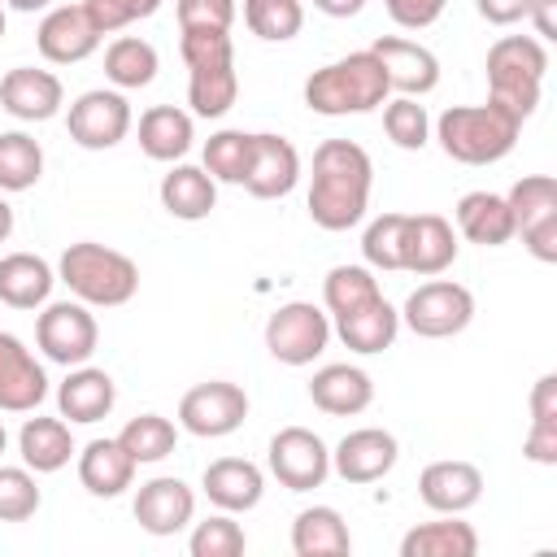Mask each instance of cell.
I'll use <instances>...</instances> for the list:
<instances>
[{"instance_id":"3957f363","label":"cell","mask_w":557,"mask_h":557,"mask_svg":"<svg viewBox=\"0 0 557 557\" xmlns=\"http://www.w3.org/2000/svg\"><path fill=\"white\" fill-rule=\"evenodd\" d=\"M518 135H522V122L509 117L505 109H496L492 100L448 104L435 117V139H440L444 157H453L461 165H496L500 157L513 152Z\"/></svg>"},{"instance_id":"9a60e30c","label":"cell","mask_w":557,"mask_h":557,"mask_svg":"<svg viewBox=\"0 0 557 557\" xmlns=\"http://www.w3.org/2000/svg\"><path fill=\"white\" fill-rule=\"evenodd\" d=\"M44 396H48L44 366L13 331H0V413H35Z\"/></svg>"},{"instance_id":"7dc6e473","label":"cell","mask_w":557,"mask_h":557,"mask_svg":"<svg viewBox=\"0 0 557 557\" xmlns=\"http://www.w3.org/2000/svg\"><path fill=\"white\" fill-rule=\"evenodd\" d=\"M174 13H178V30H187V26L231 30V22H235V0H174Z\"/></svg>"},{"instance_id":"f1b7e54d","label":"cell","mask_w":557,"mask_h":557,"mask_svg":"<svg viewBox=\"0 0 557 557\" xmlns=\"http://www.w3.org/2000/svg\"><path fill=\"white\" fill-rule=\"evenodd\" d=\"M78 483L91 496L113 500V496H122L135 483V461H131V453L117 440H91L78 453Z\"/></svg>"},{"instance_id":"7402d4cb","label":"cell","mask_w":557,"mask_h":557,"mask_svg":"<svg viewBox=\"0 0 557 557\" xmlns=\"http://www.w3.org/2000/svg\"><path fill=\"white\" fill-rule=\"evenodd\" d=\"M200 487H205L209 505H218L226 513H248L265 496V474L248 457H218V461L205 466Z\"/></svg>"},{"instance_id":"484cf974","label":"cell","mask_w":557,"mask_h":557,"mask_svg":"<svg viewBox=\"0 0 557 557\" xmlns=\"http://www.w3.org/2000/svg\"><path fill=\"white\" fill-rule=\"evenodd\" d=\"M161 209L178 222H205L218 205V183L209 178L205 165H170V174H161Z\"/></svg>"},{"instance_id":"e575fe53","label":"cell","mask_w":557,"mask_h":557,"mask_svg":"<svg viewBox=\"0 0 557 557\" xmlns=\"http://www.w3.org/2000/svg\"><path fill=\"white\" fill-rule=\"evenodd\" d=\"M44 178V148L26 131H0V191H30Z\"/></svg>"},{"instance_id":"d6986e66","label":"cell","mask_w":557,"mask_h":557,"mask_svg":"<svg viewBox=\"0 0 557 557\" xmlns=\"http://www.w3.org/2000/svg\"><path fill=\"white\" fill-rule=\"evenodd\" d=\"M296 183H300V152H296V144L274 135V131H257L252 135V170L244 178L248 196L283 200Z\"/></svg>"},{"instance_id":"4fadbf2b","label":"cell","mask_w":557,"mask_h":557,"mask_svg":"<svg viewBox=\"0 0 557 557\" xmlns=\"http://www.w3.org/2000/svg\"><path fill=\"white\" fill-rule=\"evenodd\" d=\"M396 457H400V444H396L392 431H383V426H357V431H348V435L335 444L331 470H335L344 483L366 487V483H379L383 474H392Z\"/></svg>"},{"instance_id":"816d5d0a","label":"cell","mask_w":557,"mask_h":557,"mask_svg":"<svg viewBox=\"0 0 557 557\" xmlns=\"http://www.w3.org/2000/svg\"><path fill=\"white\" fill-rule=\"evenodd\" d=\"M474 9L492 26H513V22H527L531 0H474Z\"/></svg>"},{"instance_id":"8d00e7d4","label":"cell","mask_w":557,"mask_h":557,"mask_svg":"<svg viewBox=\"0 0 557 557\" xmlns=\"http://www.w3.org/2000/svg\"><path fill=\"white\" fill-rule=\"evenodd\" d=\"M379 296L383 292H379V278H374L370 265H335L322 278V305H326L331 318H344V313H352V309H361Z\"/></svg>"},{"instance_id":"d4e9b609","label":"cell","mask_w":557,"mask_h":557,"mask_svg":"<svg viewBox=\"0 0 557 557\" xmlns=\"http://www.w3.org/2000/svg\"><path fill=\"white\" fill-rule=\"evenodd\" d=\"M191 139H196V122L187 109H174V104H152L139 113V152L148 161H183L191 152Z\"/></svg>"},{"instance_id":"8fae6325","label":"cell","mask_w":557,"mask_h":557,"mask_svg":"<svg viewBox=\"0 0 557 557\" xmlns=\"http://www.w3.org/2000/svg\"><path fill=\"white\" fill-rule=\"evenodd\" d=\"M244 418H248V392L231 379L196 383L178 400V426L187 435H200V440H222V435L239 431Z\"/></svg>"},{"instance_id":"9f6ffc18","label":"cell","mask_w":557,"mask_h":557,"mask_svg":"<svg viewBox=\"0 0 557 557\" xmlns=\"http://www.w3.org/2000/svg\"><path fill=\"white\" fill-rule=\"evenodd\" d=\"M9 9H17V13H39V9H48L52 0H4Z\"/></svg>"},{"instance_id":"7c38bea8","label":"cell","mask_w":557,"mask_h":557,"mask_svg":"<svg viewBox=\"0 0 557 557\" xmlns=\"http://www.w3.org/2000/svg\"><path fill=\"white\" fill-rule=\"evenodd\" d=\"M270 474L287 487V492H313L326 483L331 474V448L322 444V435H313L309 426H283L270 440Z\"/></svg>"},{"instance_id":"603a6c76","label":"cell","mask_w":557,"mask_h":557,"mask_svg":"<svg viewBox=\"0 0 557 557\" xmlns=\"http://www.w3.org/2000/svg\"><path fill=\"white\" fill-rule=\"evenodd\" d=\"M309 400L331 413V418H352L361 409H370L374 400V383L361 366H348V361H335V366H322L313 370L309 379Z\"/></svg>"},{"instance_id":"680465c9","label":"cell","mask_w":557,"mask_h":557,"mask_svg":"<svg viewBox=\"0 0 557 557\" xmlns=\"http://www.w3.org/2000/svg\"><path fill=\"white\" fill-rule=\"evenodd\" d=\"M0 39H4V9H0Z\"/></svg>"},{"instance_id":"7bdbcfd3","label":"cell","mask_w":557,"mask_h":557,"mask_svg":"<svg viewBox=\"0 0 557 557\" xmlns=\"http://www.w3.org/2000/svg\"><path fill=\"white\" fill-rule=\"evenodd\" d=\"M244 548H248V535H244V527L226 509H218L205 522H196L191 527V540H187V553L191 557H239Z\"/></svg>"},{"instance_id":"7a4b0ae2","label":"cell","mask_w":557,"mask_h":557,"mask_svg":"<svg viewBox=\"0 0 557 557\" xmlns=\"http://www.w3.org/2000/svg\"><path fill=\"white\" fill-rule=\"evenodd\" d=\"M392 96L387 87V74H383V61L361 48V52H348L322 70H313L305 78V104L322 117H348V113H370L379 109L383 100Z\"/></svg>"},{"instance_id":"5b68a950","label":"cell","mask_w":557,"mask_h":557,"mask_svg":"<svg viewBox=\"0 0 557 557\" xmlns=\"http://www.w3.org/2000/svg\"><path fill=\"white\" fill-rule=\"evenodd\" d=\"M487 100L509 117L527 122L540 109V87L548 74V52L535 35H505L487 48Z\"/></svg>"},{"instance_id":"cb8c5ba5","label":"cell","mask_w":557,"mask_h":557,"mask_svg":"<svg viewBox=\"0 0 557 557\" xmlns=\"http://www.w3.org/2000/svg\"><path fill=\"white\" fill-rule=\"evenodd\" d=\"M117 405V383L96 366H70V374L57 387V409L70 422H100Z\"/></svg>"},{"instance_id":"f6af8a7d","label":"cell","mask_w":557,"mask_h":557,"mask_svg":"<svg viewBox=\"0 0 557 557\" xmlns=\"http://www.w3.org/2000/svg\"><path fill=\"white\" fill-rule=\"evenodd\" d=\"M178 57H183L187 70H200V65H231V61H235L231 30L187 26V30H178Z\"/></svg>"},{"instance_id":"c3c4849f","label":"cell","mask_w":557,"mask_h":557,"mask_svg":"<svg viewBox=\"0 0 557 557\" xmlns=\"http://www.w3.org/2000/svg\"><path fill=\"white\" fill-rule=\"evenodd\" d=\"M444 4H448V0H383L387 17H392L400 30H426V26H435L440 13H444Z\"/></svg>"},{"instance_id":"11a10c76","label":"cell","mask_w":557,"mask_h":557,"mask_svg":"<svg viewBox=\"0 0 557 557\" xmlns=\"http://www.w3.org/2000/svg\"><path fill=\"white\" fill-rule=\"evenodd\" d=\"M13 235V209H9V200H4V191H0V244Z\"/></svg>"},{"instance_id":"8992f818","label":"cell","mask_w":557,"mask_h":557,"mask_svg":"<svg viewBox=\"0 0 557 557\" xmlns=\"http://www.w3.org/2000/svg\"><path fill=\"white\" fill-rule=\"evenodd\" d=\"M505 205L513 213V235H522L527 252L544 265L557 261V178L553 174H522Z\"/></svg>"},{"instance_id":"bcb514c9","label":"cell","mask_w":557,"mask_h":557,"mask_svg":"<svg viewBox=\"0 0 557 557\" xmlns=\"http://www.w3.org/2000/svg\"><path fill=\"white\" fill-rule=\"evenodd\" d=\"M161 4H165V0H83V9H87V17L96 22L100 35H117V30H126L131 22L152 17Z\"/></svg>"},{"instance_id":"83f0119b","label":"cell","mask_w":557,"mask_h":557,"mask_svg":"<svg viewBox=\"0 0 557 557\" xmlns=\"http://www.w3.org/2000/svg\"><path fill=\"white\" fill-rule=\"evenodd\" d=\"M17 453H22V466H30L35 474H57V470L70 466V457L78 448H74V435H70L65 418H39L35 413L17 431Z\"/></svg>"},{"instance_id":"4dcf8cb0","label":"cell","mask_w":557,"mask_h":557,"mask_svg":"<svg viewBox=\"0 0 557 557\" xmlns=\"http://www.w3.org/2000/svg\"><path fill=\"white\" fill-rule=\"evenodd\" d=\"M457 218V231L470 239V244H483V248H500L513 239V213L505 205V196L496 191H466L453 209Z\"/></svg>"},{"instance_id":"f907efd6","label":"cell","mask_w":557,"mask_h":557,"mask_svg":"<svg viewBox=\"0 0 557 557\" xmlns=\"http://www.w3.org/2000/svg\"><path fill=\"white\" fill-rule=\"evenodd\" d=\"M522 457H531L535 466H557V426L531 422V431L522 440Z\"/></svg>"},{"instance_id":"6da1fadb","label":"cell","mask_w":557,"mask_h":557,"mask_svg":"<svg viewBox=\"0 0 557 557\" xmlns=\"http://www.w3.org/2000/svg\"><path fill=\"white\" fill-rule=\"evenodd\" d=\"M374 187V161L352 139H322L313 148V178L305 209L322 231H348L366 218Z\"/></svg>"},{"instance_id":"681fc988","label":"cell","mask_w":557,"mask_h":557,"mask_svg":"<svg viewBox=\"0 0 557 557\" xmlns=\"http://www.w3.org/2000/svg\"><path fill=\"white\" fill-rule=\"evenodd\" d=\"M531 422L557 426V374L535 379V387H531Z\"/></svg>"},{"instance_id":"836d02e7","label":"cell","mask_w":557,"mask_h":557,"mask_svg":"<svg viewBox=\"0 0 557 557\" xmlns=\"http://www.w3.org/2000/svg\"><path fill=\"white\" fill-rule=\"evenodd\" d=\"M157 48L139 35H122L104 48V78L117 87V91H139L157 78Z\"/></svg>"},{"instance_id":"d6a6232c","label":"cell","mask_w":557,"mask_h":557,"mask_svg":"<svg viewBox=\"0 0 557 557\" xmlns=\"http://www.w3.org/2000/svg\"><path fill=\"white\" fill-rule=\"evenodd\" d=\"M479 535L457 513H440L435 522H418L400 540V557H474Z\"/></svg>"},{"instance_id":"ba28073f","label":"cell","mask_w":557,"mask_h":557,"mask_svg":"<svg viewBox=\"0 0 557 557\" xmlns=\"http://www.w3.org/2000/svg\"><path fill=\"white\" fill-rule=\"evenodd\" d=\"M331 344V313L313 300H287L265 322V348L283 366H313Z\"/></svg>"},{"instance_id":"ab89813d","label":"cell","mask_w":557,"mask_h":557,"mask_svg":"<svg viewBox=\"0 0 557 557\" xmlns=\"http://www.w3.org/2000/svg\"><path fill=\"white\" fill-rule=\"evenodd\" d=\"M244 22L257 39L287 44L305 26V4L300 0H244Z\"/></svg>"},{"instance_id":"db71d44e","label":"cell","mask_w":557,"mask_h":557,"mask_svg":"<svg viewBox=\"0 0 557 557\" xmlns=\"http://www.w3.org/2000/svg\"><path fill=\"white\" fill-rule=\"evenodd\" d=\"M313 9L326 17H357L366 9V0H313Z\"/></svg>"},{"instance_id":"ffe728a7","label":"cell","mask_w":557,"mask_h":557,"mask_svg":"<svg viewBox=\"0 0 557 557\" xmlns=\"http://www.w3.org/2000/svg\"><path fill=\"white\" fill-rule=\"evenodd\" d=\"M457 248L461 244H457V231H453L448 218H440V213H409L400 270L422 274V278H435V274H444L457 261Z\"/></svg>"},{"instance_id":"74e56055","label":"cell","mask_w":557,"mask_h":557,"mask_svg":"<svg viewBox=\"0 0 557 557\" xmlns=\"http://www.w3.org/2000/svg\"><path fill=\"white\" fill-rule=\"evenodd\" d=\"M117 444L131 453L135 466H157V461H165V457L174 453L178 431H174V422L161 418V413H139V418H131V422L117 431Z\"/></svg>"},{"instance_id":"f35d334b","label":"cell","mask_w":557,"mask_h":557,"mask_svg":"<svg viewBox=\"0 0 557 557\" xmlns=\"http://www.w3.org/2000/svg\"><path fill=\"white\" fill-rule=\"evenodd\" d=\"M205 170L213 183L244 187L252 170V131H218L205 139Z\"/></svg>"},{"instance_id":"277c9868","label":"cell","mask_w":557,"mask_h":557,"mask_svg":"<svg viewBox=\"0 0 557 557\" xmlns=\"http://www.w3.org/2000/svg\"><path fill=\"white\" fill-rule=\"evenodd\" d=\"M57 278L70 287L74 300L91 309H117L139 292V265L126 252L104 248L96 239L70 244L57 261Z\"/></svg>"},{"instance_id":"e0dca14e","label":"cell","mask_w":557,"mask_h":557,"mask_svg":"<svg viewBox=\"0 0 557 557\" xmlns=\"http://www.w3.org/2000/svg\"><path fill=\"white\" fill-rule=\"evenodd\" d=\"M131 513H135L139 531H148V535H178L196 513V492L174 474H157V479L139 483Z\"/></svg>"},{"instance_id":"52a82bcc","label":"cell","mask_w":557,"mask_h":557,"mask_svg":"<svg viewBox=\"0 0 557 557\" xmlns=\"http://www.w3.org/2000/svg\"><path fill=\"white\" fill-rule=\"evenodd\" d=\"M400 322L422 335V339H448V335H461L470 322H474V296L470 287L453 283V278H431V283H418L400 309Z\"/></svg>"},{"instance_id":"9c48e42d","label":"cell","mask_w":557,"mask_h":557,"mask_svg":"<svg viewBox=\"0 0 557 557\" xmlns=\"http://www.w3.org/2000/svg\"><path fill=\"white\" fill-rule=\"evenodd\" d=\"M35 344L48 361L57 366H87L96 344H100V326H96V313L91 305L83 300H57V305H44V313L35 318Z\"/></svg>"},{"instance_id":"2e32d148","label":"cell","mask_w":557,"mask_h":557,"mask_svg":"<svg viewBox=\"0 0 557 557\" xmlns=\"http://www.w3.org/2000/svg\"><path fill=\"white\" fill-rule=\"evenodd\" d=\"M370 52L383 61V74H387V87H392V91L422 100L426 91L440 87V61H435V52L422 48L418 39L383 35V39L370 44Z\"/></svg>"},{"instance_id":"5bb4252c","label":"cell","mask_w":557,"mask_h":557,"mask_svg":"<svg viewBox=\"0 0 557 557\" xmlns=\"http://www.w3.org/2000/svg\"><path fill=\"white\" fill-rule=\"evenodd\" d=\"M100 39L104 35L96 30V22L87 17L83 4H57V9H48L44 22H39V30H35V48L52 65H78V61H87L100 48Z\"/></svg>"},{"instance_id":"30bf717a","label":"cell","mask_w":557,"mask_h":557,"mask_svg":"<svg viewBox=\"0 0 557 557\" xmlns=\"http://www.w3.org/2000/svg\"><path fill=\"white\" fill-rule=\"evenodd\" d=\"M131 100L117 91V87H91L83 91L70 113H65V131L78 148L87 152H104V148H117L126 135H131Z\"/></svg>"},{"instance_id":"f5cc1de1","label":"cell","mask_w":557,"mask_h":557,"mask_svg":"<svg viewBox=\"0 0 557 557\" xmlns=\"http://www.w3.org/2000/svg\"><path fill=\"white\" fill-rule=\"evenodd\" d=\"M557 0H531V22H535V39H557V17H553Z\"/></svg>"},{"instance_id":"6f0895ef","label":"cell","mask_w":557,"mask_h":557,"mask_svg":"<svg viewBox=\"0 0 557 557\" xmlns=\"http://www.w3.org/2000/svg\"><path fill=\"white\" fill-rule=\"evenodd\" d=\"M4 444H9V435H4V426H0V453H4Z\"/></svg>"},{"instance_id":"d590c367","label":"cell","mask_w":557,"mask_h":557,"mask_svg":"<svg viewBox=\"0 0 557 557\" xmlns=\"http://www.w3.org/2000/svg\"><path fill=\"white\" fill-rule=\"evenodd\" d=\"M239 100V74H235V61L231 65H200L191 70L187 78V104H191V117H222L231 104Z\"/></svg>"},{"instance_id":"1f68e13d","label":"cell","mask_w":557,"mask_h":557,"mask_svg":"<svg viewBox=\"0 0 557 557\" xmlns=\"http://www.w3.org/2000/svg\"><path fill=\"white\" fill-rule=\"evenodd\" d=\"M292 553L296 557H344L352 553V535L339 509L331 505H309L292 522Z\"/></svg>"},{"instance_id":"44dd1931","label":"cell","mask_w":557,"mask_h":557,"mask_svg":"<svg viewBox=\"0 0 557 557\" xmlns=\"http://www.w3.org/2000/svg\"><path fill=\"white\" fill-rule=\"evenodd\" d=\"M418 496L435 513H466L483 496V470L474 461H457V457L431 461L418 474Z\"/></svg>"},{"instance_id":"4316f807","label":"cell","mask_w":557,"mask_h":557,"mask_svg":"<svg viewBox=\"0 0 557 557\" xmlns=\"http://www.w3.org/2000/svg\"><path fill=\"white\" fill-rule=\"evenodd\" d=\"M331 335H339L344 348H352V352H361V357H374V352H383V348L396 344V335H400V309H392V305L379 296V300H370V305H361V309L335 318Z\"/></svg>"},{"instance_id":"ee69618b","label":"cell","mask_w":557,"mask_h":557,"mask_svg":"<svg viewBox=\"0 0 557 557\" xmlns=\"http://www.w3.org/2000/svg\"><path fill=\"white\" fill-rule=\"evenodd\" d=\"M44 505L30 466H0V522H26Z\"/></svg>"},{"instance_id":"f546056e","label":"cell","mask_w":557,"mask_h":557,"mask_svg":"<svg viewBox=\"0 0 557 557\" xmlns=\"http://www.w3.org/2000/svg\"><path fill=\"white\" fill-rule=\"evenodd\" d=\"M57 283V270L35 252H9L0 257V305L9 309H39L48 305Z\"/></svg>"},{"instance_id":"b9f144b4","label":"cell","mask_w":557,"mask_h":557,"mask_svg":"<svg viewBox=\"0 0 557 557\" xmlns=\"http://www.w3.org/2000/svg\"><path fill=\"white\" fill-rule=\"evenodd\" d=\"M383 131L396 148L405 152H418L431 144V117H426V104H418L413 96H396V100H383Z\"/></svg>"},{"instance_id":"60d3db41","label":"cell","mask_w":557,"mask_h":557,"mask_svg":"<svg viewBox=\"0 0 557 557\" xmlns=\"http://www.w3.org/2000/svg\"><path fill=\"white\" fill-rule=\"evenodd\" d=\"M405 222L409 213H379L366 235H361V257L370 270H400V257H405Z\"/></svg>"},{"instance_id":"ac0fdd59","label":"cell","mask_w":557,"mask_h":557,"mask_svg":"<svg viewBox=\"0 0 557 557\" xmlns=\"http://www.w3.org/2000/svg\"><path fill=\"white\" fill-rule=\"evenodd\" d=\"M61 104H65V87L52 70L13 65L0 78V109L17 122H48L61 113Z\"/></svg>"}]
</instances>
